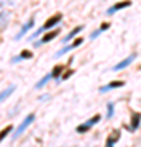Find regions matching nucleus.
Segmentation results:
<instances>
[{"mask_svg": "<svg viewBox=\"0 0 141 147\" xmlns=\"http://www.w3.org/2000/svg\"><path fill=\"white\" fill-rule=\"evenodd\" d=\"M80 31H82V26H77V28H74L72 31H71V33L67 34V36L64 38V41H71V39H72L74 36H77V34H79Z\"/></svg>", "mask_w": 141, "mask_h": 147, "instance_id": "4468645a", "label": "nucleus"}, {"mask_svg": "<svg viewBox=\"0 0 141 147\" xmlns=\"http://www.w3.org/2000/svg\"><path fill=\"white\" fill-rule=\"evenodd\" d=\"M61 18H63V15H61V13H58V15H52L51 18H49V20L46 21V23H44V25H43V31H46V30H51V28H54L56 26V25H58L59 21H61Z\"/></svg>", "mask_w": 141, "mask_h": 147, "instance_id": "7ed1b4c3", "label": "nucleus"}, {"mask_svg": "<svg viewBox=\"0 0 141 147\" xmlns=\"http://www.w3.org/2000/svg\"><path fill=\"white\" fill-rule=\"evenodd\" d=\"M100 119H102V118H100V115L92 116V118H90L89 121H85V124H80V126H77V132H80V134H82V132H87V131L90 129V127L94 126V124H97V123H99Z\"/></svg>", "mask_w": 141, "mask_h": 147, "instance_id": "f03ea898", "label": "nucleus"}, {"mask_svg": "<svg viewBox=\"0 0 141 147\" xmlns=\"http://www.w3.org/2000/svg\"><path fill=\"white\" fill-rule=\"evenodd\" d=\"M140 121H141V115L140 113H133V116H131V127L136 129L140 126Z\"/></svg>", "mask_w": 141, "mask_h": 147, "instance_id": "f8f14e48", "label": "nucleus"}, {"mask_svg": "<svg viewBox=\"0 0 141 147\" xmlns=\"http://www.w3.org/2000/svg\"><path fill=\"white\" fill-rule=\"evenodd\" d=\"M82 42H84V39H82V38H77L76 41H72V44H69V46H66V47H64L63 51H59V53L56 54V57H59L61 54L67 53V51H71V49H76V47H79V46H80V44H82Z\"/></svg>", "mask_w": 141, "mask_h": 147, "instance_id": "0eeeda50", "label": "nucleus"}, {"mask_svg": "<svg viewBox=\"0 0 141 147\" xmlns=\"http://www.w3.org/2000/svg\"><path fill=\"white\" fill-rule=\"evenodd\" d=\"M58 34H59V31H58V30H52V31L46 33V34H44V36L41 38V41H38V42H36V46H41V44H44V42L52 41V39H54V38L58 36Z\"/></svg>", "mask_w": 141, "mask_h": 147, "instance_id": "423d86ee", "label": "nucleus"}, {"mask_svg": "<svg viewBox=\"0 0 141 147\" xmlns=\"http://www.w3.org/2000/svg\"><path fill=\"white\" fill-rule=\"evenodd\" d=\"M31 26H33V20H30V21H28V23L25 25V26H23V30H21V31L15 36V39H21V38H23V36L26 34V31H28V30H30Z\"/></svg>", "mask_w": 141, "mask_h": 147, "instance_id": "9d476101", "label": "nucleus"}, {"mask_svg": "<svg viewBox=\"0 0 141 147\" xmlns=\"http://www.w3.org/2000/svg\"><path fill=\"white\" fill-rule=\"evenodd\" d=\"M107 28H110V25H108V23H102V26H100V28H99V30H97L95 33H92V36H90V38H92V39H95V38L99 36V34H102V33H104L105 30H107Z\"/></svg>", "mask_w": 141, "mask_h": 147, "instance_id": "2eb2a0df", "label": "nucleus"}, {"mask_svg": "<svg viewBox=\"0 0 141 147\" xmlns=\"http://www.w3.org/2000/svg\"><path fill=\"white\" fill-rule=\"evenodd\" d=\"M7 23H8V13L7 11H0V30L5 28Z\"/></svg>", "mask_w": 141, "mask_h": 147, "instance_id": "ddd939ff", "label": "nucleus"}, {"mask_svg": "<svg viewBox=\"0 0 141 147\" xmlns=\"http://www.w3.org/2000/svg\"><path fill=\"white\" fill-rule=\"evenodd\" d=\"M107 108H108V113H107V119H110V118L113 116V103H108V105H107Z\"/></svg>", "mask_w": 141, "mask_h": 147, "instance_id": "aec40b11", "label": "nucleus"}, {"mask_svg": "<svg viewBox=\"0 0 141 147\" xmlns=\"http://www.w3.org/2000/svg\"><path fill=\"white\" fill-rule=\"evenodd\" d=\"M33 57V53L31 51H21L20 53V56H16V59H13V61H12V62H16V61H21V59H31Z\"/></svg>", "mask_w": 141, "mask_h": 147, "instance_id": "9b49d317", "label": "nucleus"}, {"mask_svg": "<svg viewBox=\"0 0 141 147\" xmlns=\"http://www.w3.org/2000/svg\"><path fill=\"white\" fill-rule=\"evenodd\" d=\"M10 131H12V126H7L5 129H3V131L0 132V142L5 139V136H8V134H10Z\"/></svg>", "mask_w": 141, "mask_h": 147, "instance_id": "a211bd4d", "label": "nucleus"}, {"mask_svg": "<svg viewBox=\"0 0 141 147\" xmlns=\"http://www.w3.org/2000/svg\"><path fill=\"white\" fill-rule=\"evenodd\" d=\"M63 70H64V67H63V65H56V67L52 69L51 75H52V77H54V79H58L59 75H61V72H63Z\"/></svg>", "mask_w": 141, "mask_h": 147, "instance_id": "dca6fc26", "label": "nucleus"}, {"mask_svg": "<svg viewBox=\"0 0 141 147\" xmlns=\"http://www.w3.org/2000/svg\"><path fill=\"white\" fill-rule=\"evenodd\" d=\"M116 141H118V131L113 132V137H112V139L108 137V141H107V147H113V144H115Z\"/></svg>", "mask_w": 141, "mask_h": 147, "instance_id": "f3484780", "label": "nucleus"}, {"mask_svg": "<svg viewBox=\"0 0 141 147\" xmlns=\"http://www.w3.org/2000/svg\"><path fill=\"white\" fill-rule=\"evenodd\" d=\"M136 59V56L135 54H131L130 57H126V59H123V61H121V62H118L115 65V67L112 69V70H115V72H118V70H121V69H125V67H128V65H130L131 62H133V61H135Z\"/></svg>", "mask_w": 141, "mask_h": 147, "instance_id": "39448f33", "label": "nucleus"}, {"mask_svg": "<svg viewBox=\"0 0 141 147\" xmlns=\"http://www.w3.org/2000/svg\"><path fill=\"white\" fill-rule=\"evenodd\" d=\"M13 92H15V85H10V87H8L7 90H3V92L0 93V103L5 100V98H8V95H12Z\"/></svg>", "mask_w": 141, "mask_h": 147, "instance_id": "1a4fd4ad", "label": "nucleus"}, {"mask_svg": "<svg viewBox=\"0 0 141 147\" xmlns=\"http://www.w3.org/2000/svg\"><path fill=\"white\" fill-rule=\"evenodd\" d=\"M130 5H131L130 0H123V2H118V3H115V5L112 7V8H108V10H107V15H112V13H115V11L121 10V8H128Z\"/></svg>", "mask_w": 141, "mask_h": 147, "instance_id": "20e7f679", "label": "nucleus"}, {"mask_svg": "<svg viewBox=\"0 0 141 147\" xmlns=\"http://www.w3.org/2000/svg\"><path fill=\"white\" fill-rule=\"evenodd\" d=\"M123 85H125V82H121V80H116V82H112V84H108L107 87H102V88H100V92L104 93V92H108V90L120 88V87H123Z\"/></svg>", "mask_w": 141, "mask_h": 147, "instance_id": "6e6552de", "label": "nucleus"}, {"mask_svg": "<svg viewBox=\"0 0 141 147\" xmlns=\"http://www.w3.org/2000/svg\"><path fill=\"white\" fill-rule=\"evenodd\" d=\"M51 77H52V75H51V74H49V75H46L44 79H41V80H40V82H38V84H36V88H41L43 85L46 84V82H48V80H49V79H51Z\"/></svg>", "mask_w": 141, "mask_h": 147, "instance_id": "6ab92c4d", "label": "nucleus"}, {"mask_svg": "<svg viewBox=\"0 0 141 147\" xmlns=\"http://www.w3.org/2000/svg\"><path fill=\"white\" fill-rule=\"evenodd\" d=\"M33 121H35V115L31 113V115H28V116H26L25 119L21 121V124H20V126H18V127L15 129V134H13V139H16L18 136H21V134H23V132L26 131V127L30 126V124H31Z\"/></svg>", "mask_w": 141, "mask_h": 147, "instance_id": "f257e3e1", "label": "nucleus"}, {"mask_svg": "<svg viewBox=\"0 0 141 147\" xmlns=\"http://www.w3.org/2000/svg\"><path fill=\"white\" fill-rule=\"evenodd\" d=\"M72 72H74V70H67V72H66V74H64V75H63V80L69 79V77H71V75H72Z\"/></svg>", "mask_w": 141, "mask_h": 147, "instance_id": "412c9836", "label": "nucleus"}]
</instances>
